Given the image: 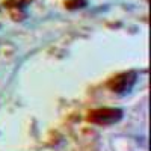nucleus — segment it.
I'll return each instance as SVG.
<instances>
[{
	"instance_id": "4",
	"label": "nucleus",
	"mask_w": 151,
	"mask_h": 151,
	"mask_svg": "<svg viewBox=\"0 0 151 151\" xmlns=\"http://www.w3.org/2000/svg\"><path fill=\"white\" fill-rule=\"evenodd\" d=\"M21 2H24V3H27V2H30V0H21Z\"/></svg>"
},
{
	"instance_id": "3",
	"label": "nucleus",
	"mask_w": 151,
	"mask_h": 151,
	"mask_svg": "<svg viewBox=\"0 0 151 151\" xmlns=\"http://www.w3.org/2000/svg\"><path fill=\"white\" fill-rule=\"evenodd\" d=\"M86 5H88L86 0H67V2H65V6L68 9H82Z\"/></svg>"
},
{
	"instance_id": "1",
	"label": "nucleus",
	"mask_w": 151,
	"mask_h": 151,
	"mask_svg": "<svg viewBox=\"0 0 151 151\" xmlns=\"http://www.w3.org/2000/svg\"><path fill=\"white\" fill-rule=\"evenodd\" d=\"M122 118V110L118 107H100L91 110L88 115V121L98 125H110L115 124Z\"/></svg>"
},
{
	"instance_id": "2",
	"label": "nucleus",
	"mask_w": 151,
	"mask_h": 151,
	"mask_svg": "<svg viewBox=\"0 0 151 151\" xmlns=\"http://www.w3.org/2000/svg\"><path fill=\"white\" fill-rule=\"evenodd\" d=\"M136 80H137V74L134 71H125V73L115 76V77H112L107 82V88L112 92L127 94L133 89V86L136 85Z\"/></svg>"
}]
</instances>
